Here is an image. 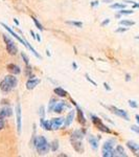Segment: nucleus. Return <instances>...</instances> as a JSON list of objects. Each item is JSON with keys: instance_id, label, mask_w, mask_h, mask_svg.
<instances>
[{"instance_id": "3", "label": "nucleus", "mask_w": 139, "mask_h": 157, "mask_svg": "<svg viewBox=\"0 0 139 157\" xmlns=\"http://www.w3.org/2000/svg\"><path fill=\"white\" fill-rule=\"evenodd\" d=\"M3 40H4V42L6 44V50H7V52L9 54H12V56H15L17 54V52H18V48H17L15 42L7 35H3Z\"/></svg>"}, {"instance_id": "14", "label": "nucleus", "mask_w": 139, "mask_h": 157, "mask_svg": "<svg viewBox=\"0 0 139 157\" xmlns=\"http://www.w3.org/2000/svg\"><path fill=\"white\" fill-rule=\"evenodd\" d=\"M7 69L9 70V72H12L13 74H19L21 72V68L16 65V64H9L7 65Z\"/></svg>"}, {"instance_id": "10", "label": "nucleus", "mask_w": 139, "mask_h": 157, "mask_svg": "<svg viewBox=\"0 0 139 157\" xmlns=\"http://www.w3.org/2000/svg\"><path fill=\"white\" fill-rule=\"evenodd\" d=\"M76 112L74 110H71V111L68 113V115L66 116V119H65V121H64V127L67 128L69 127L70 125H71V123L73 121V119H74V115H76Z\"/></svg>"}, {"instance_id": "7", "label": "nucleus", "mask_w": 139, "mask_h": 157, "mask_svg": "<svg viewBox=\"0 0 139 157\" xmlns=\"http://www.w3.org/2000/svg\"><path fill=\"white\" fill-rule=\"evenodd\" d=\"M71 142H72L73 149H74L78 153H83V152H84V147H83V144L82 142H81V139H71Z\"/></svg>"}, {"instance_id": "16", "label": "nucleus", "mask_w": 139, "mask_h": 157, "mask_svg": "<svg viewBox=\"0 0 139 157\" xmlns=\"http://www.w3.org/2000/svg\"><path fill=\"white\" fill-rule=\"evenodd\" d=\"M4 78H5L6 82H7V83H9V84L11 85L13 88H15L16 86H17V84H18L17 78H16V76H6Z\"/></svg>"}, {"instance_id": "18", "label": "nucleus", "mask_w": 139, "mask_h": 157, "mask_svg": "<svg viewBox=\"0 0 139 157\" xmlns=\"http://www.w3.org/2000/svg\"><path fill=\"white\" fill-rule=\"evenodd\" d=\"M55 93L57 94V97H65L67 95L66 91L64 90L63 88H61V87L55 88Z\"/></svg>"}, {"instance_id": "15", "label": "nucleus", "mask_w": 139, "mask_h": 157, "mask_svg": "<svg viewBox=\"0 0 139 157\" xmlns=\"http://www.w3.org/2000/svg\"><path fill=\"white\" fill-rule=\"evenodd\" d=\"M40 125L42 126V128L44 129V130H46V131L52 130L51 123H50L49 121H45V119H44V117H41V119H40Z\"/></svg>"}, {"instance_id": "34", "label": "nucleus", "mask_w": 139, "mask_h": 157, "mask_svg": "<svg viewBox=\"0 0 139 157\" xmlns=\"http://www.w3.org/2000/svg\"><path fill=\"white\" fill-rule=\"evenodd\" d=\"M119 13H120L121 15H131V14H133V11H119Z\"/></svg>"}, {"instance_id": "21", "label": "nucleus", "mask_w": 139, "mask_h": 157, "mask_svg": "<svg viewBox=\"0 0 139 157\" xmlns=\"http://www.w3.org/2000/svg\"><path fill=\"white\" fill-rule=\"evenodd\" d=\"M83 137H84V133H83L82 131L76 130V131L73 132L71 139H83Z\"/></svg>"}, {"instance_id": "47", "label": "nucleus", "mask_w": 139, "mask_h": 157, "mask_svg": "<svg viewBox=\"0 0 139 157\" xmlns=\"http://www.w3.org/2000/svg\"><path fill=\"white\" fill-rule=\"evenodd\" d=\"M14 22H15V23H16L17 25H19V21L17 20V19H14Z\"/></svg>"}, {"instance_id": "43", "label": "nucleus", "mask_w": 139, "mask_h": 157, "mask_svg": "<svg viewBox=\"0 0 139 157\" xmlns=\"http://www.w3.org/2000/svg\"><path fill=\"white\" fill-rule=\"evenodd\" d=\"M97 4H98V1H94V2L91 3V5L92 6H95V5H97Z\"/></svg>"}, {"instance_id": "19", "label": "nucleus", "mask_w": 139, "mask_h": 157, "mask_svg": "<svg viewBox=\"0 0 139 157\" xmlns=\"http://www.w3.org/2000/svg\"><path fill=\"white\" fill-rule=\"evenodd\" d=\"M89 142H90L91 147L94 149V150H96L97 148H98V142H97V139L94 137V136L91 135L90 137H89Z\"/></svg>"}, {"instance_id": "4", "label": "nucleus", "mask_w": 139, "mask_h": 157, "mask_svg": "<svg viewBox=\"0 0 139 157\" xmlns=\"http://www.w3.org/2000/svg\"><path fill=\"white\" fill-rule=\"evenodd\" d=\"M16 121H17V130H18V133H20L22 128V114L20 104H17L16 106Z\"/></svg>"}, {"instance_id": "37", "label": "nucleus", "mask_w": 139, "mask_h": 157, "mask_svg": "<svg viewBox=\"0 0 139 157\" xmlns=\"http://www.w3.org/2000/svg\"><path fill=\"white\" fill-rule=\"evenodd\" d=\"M4 118H0V130H2L3 128H4V121H3Z\"/></svg>"}, {"instance_id": "40", "label": "nucleus", "mask_w": 139, "mask_h": 157, "mask_svg": "<svg viewBox=\"0 0 139 157\" xmlns=\"http://www.w3.org/2000/svg\"><path fill=\"white\" fill-rule=\"evenodd\" d=\"M109 23H110V19H106L105 21L102 22V26H105V25L109 24Z\"/></svg>"}, {"instance_id": "17", "label": "nucleus", "mask_w": 139, "mask_h": 157, "mask_svg": "<svg viewBox=\"0 0 139 157\" xmlns=\"http://www.w3.org/2000/svg\"><path fill=\"white\" fill-rule=\"evenodd\" d=\"M127 146L131 149V150H132V151L134 152V153H136L137 151H139V145H138V144H136V142H127Z\"/></svg>"}, {"instance_id": "42", "label": "nucleus", "mask_w": 139, "mask_h": 157, "mask_svg": "<svg viewBox=\"0 0 139 157\" xmlns=\"http://www.w3.org/2000/svg\"><path fill=\"white\" fill-rule=\"evenodd\" d=\"M36 40L38 41V42H40L41 41V38H40V35H36Z\"/></svg>"}, {"instance_id": "51", "label": "nucleus", "mask_w": 139, "mask_h": 157, "mask_svg": "<svg viewBox=\"0 0 139 157\" xmlns=\"http://www.w3.org/2000/svg\"><path fill=\"white\" fill-rule=\"evenodd\" d=\"M135 154H136V155H137V156H139V153H135Z\"/></svg>"}, {"instance_id": "20", "label": "nucleus", "mask_w": 139, "mask_h": 157, "mask_svg": "<svg viewBox=\"0 0 139 157\" xmlns=\"http://www.w3.org/2000/svg\"><path fill=\"white\" fill-rule=\"evenodd\" d=\"M116 155L117 156H121V157H127V154H126V151H124V149L121 147V146H117L116 147Z\"/></svg>"}, {"instance_id": "31", "label": "nucleus", "mask_w": 139, "mask_h": 157, "mask_svg": "<svg viewBox=\"0 0 139 157\" xmlns=\"http://www.w3.org/2000/svg\"><path fill=\"white\" fill-rule=\"evenodd\" d=\"M67 23H69V24H72L74 26H78V27H82L83 26V23L82 22H78V21H68Z\"/></svg>"}, {"instance_id": "45", "label": "nucleus", "mask_w": 139, "mask_h": 157, "mask_svg": "<svg viewBox=\"0 0 139 157\" xmlns=\"http://www.w3.org/2000/svg\"><path fill=\"white\" fill-rule=\"evenodd\" d=\"M72 67L74 68V69H78V65H76V63H74V62H73V63H72Z\"/></svg>"}, {"instance_id": "32", "label": "nucleus", "mask_w": 139, "mask_h": 157, "mask_svg": "<svg viewBox=\"0 0 139 157\" xmlns=\"http://www.w3.org/2000/svg\"><path fill=\"white\" fill-rule=\"evenodd\" d=\"M129 105H130V107H132V108H138V104L135 102V101H132V100H130L129 101Z\"/></svg>"}, {"instance_id": "1", "label": "nucleus", "mask_w": 139, "mask_h": 157, "mask_svg": "<svg viewBox=\"0 0 139 157\" xmlns=\"http://www.w3.org/2000/svg\"><path fill=\"white\" fill-rule=\"evenodd\" d=\"M33 146L36 147L39 155L47 154L50 150V144H48L47 139L44 136H38L37 138L33 139Z\"/></svg>"}, {"instance_id": "39", "label": "nucleus", "mask_w": 139, "mask_h": 157, "mask_svg": "<svg viewBox=\"0 0 139 157\" xmlns=\"http://www.w3.org/2000/svg\"><path fill=\"white\" fill-rule=\"evenodd\" d=\"M40 115H41V117H44V107L41 106V108H40Z\"/></svg>"}, {"instance_id": "35", "label": "nucleus", "mask_w": 139, "mask_h": 157, "mask_svg": "<svg viewBox=\"0 0 139 157\" xmlns=\"http://www.w3.org/2000/svg\"><path fill=\"white\" fill-rule=\"evenodd\" d=\"M127 30H128L127 27H120V28H117L115 32H116V33H124V32H127Z\"/></svg>"}, {"instance_id": "8", "label": "nucleus", "mask_w": 139, "mask_h": 157, "mask_svg": "<svg viewBox=\"0 0 139 157\" xmlns=\"http://www.w3.org/2000/svg\"><path fill=\"white\" fill-rule=\"evenodd\" d=\"M67 108H69V106L67 105V104H65L64 102H57L55 108H53V112H55V113H62Z\"/></svg>"}, {"instance_id": "48", "label": "nucleus", "mask_w": 139, "mask_h": 157, "mask_svg": "<svg viewBox=\"0 0 139 157\" xmlns=\"http://www.w3.org/2000/svg\"><path fill=\"white\" fill-rule=\"evenodd\" d=\"M127 81H130L131 80V78H130V74H127V78H126Z\"/></svg>"}, {"instance_id": "46", "label": "nucleus", "mask_w": 139, "mask_h": 157, "mask_svg": "<svg viewBox=\"0 0 139 157\" xmlns=\"http://www.w3.org/2000/svg\"><path fill=\"white\" fill-rule=\"evenodd\" d=\"M103 2H105V3H109V2H112V0H103Z\"/></svg>"}, {"instance_id": "12", "label": "nucleus", "mask_w": 139, "mask_h": 157, "mask_svg": "<svg viewBox=\"0 0 139 157\" xmlns=\"http://www.w3.org/2000/svg\"><path fill=\"white\" fill-rule=\"evenodd\" d=\"M13 114V110L9 107H3L0 109V118L9 117Z\"/></svg>"}, {"instance_id": "11", "label": "nucleus", "mask_w": 139, "mask_h": 157, "mask_svg": "<svg viewBox=\"0 0 139 157\" xmlns=\"http://www.w3.org/2000/svg\"><path fill=\"white\" fill-rule=\"evenodd\" d=\"M40 82H41V80L40 78H29L27 82H26V88H27L28 90H31V89H33V88H36V86L38 84H40Z\"/></svg>"}, {"instance_id": "22", "label": "nucleus", "mask_w": 139, "mask_h": 157, "mask_svg": "<svg viewBox=\"0 0 139 157\" xmlns=\"http://www.w3.org/2000/svg\"><path fill=\"white\" fill-rule=\"evenodd\" d=\"M76 112H78V114H79L80 123H81V124H85V123H86V121H85V116H84V114H83V111L79 108V107H76Z\"/></svg>"}, {"instance_id": "28", "label": "nucleus", "mask_w": 139, "mask_h": 157, "mask_svg": "<svg viewBox=\"0 0 139 157\" xmlns=\"http://www.w3.org/2000/svg\"><path fill=\"white\" fill-rule=\"evenodd\" d=\"M112 9H124L126 7V4H121V3H114V4H112L111 5Z\"/></svg>"}, {"instance_id": "41", "label": "nucleus", "mask_w": 139, "mask_h": 157, "mask_svg": "<svg viewBox=\"0 0 139 157\" xmlns=\"http://www.w3.org/2000/svg\"><path fill=\"white\" fill-rule=\"evenodd\" d=\"M104 86H105V88H106V89H107V90H111V88H110L109 87V85H108V84H107V83H104Z\"/></svg>"}, {"instance_id": "13", "label": "nucleus", "mask_w": 139, "mask_h": 157, "mask_svg": "<svg viewBox=\"0 0 139 157\" xmlns=\"http://www.w3.org/2000/svg\"><path fill=\"white\" fill-rule=\"evenodd\" d=\"M0 89H1L3 92H5L6 93V92H9V91L12 90L13 87L9 84V83H7V82H6L5 78H3L2 81L0 82Z\"/></svg>"}, {"instance_id": "2", "label": "nucleus", "mask_w": 139, "mask_h": 157, "mask_svg": "<svg viewBox=\"0 0 139 157\" xmlns=\"http://www.w3.org/2000/svg\"><path fill=\"white\" fill-rule=\"evenodd\" d=\"M115 142L113 139H109L107 140L103 146V156L104 157H113L117 156L116 155V151L113 150V146H114Z\"/></svg>"}, {"instance_id": "33", "label": "nucleus", "mask_w": 139, "mask_h": 157, "mask_svg": "<svg viewBox=\"0 0 139 157\" xmlns=\"http://www.w3.org/2000/svg\"><path fill=\"white\" fill-rule=\"evenodd\" d=\"M21 57H22V59L24 60L25 64H26V65H28V64H29V60H28L27 56H26V54H25L24 52H22V54H21Z\"/></svg>"}, {"instance_id": "52", "label": "nucleus", "mask_w": 139, "mask_h": 157, "mask_svg": "<svg viewBox=\"0 0 139 157\" xmlns=\"http://www.w3.org/2000/svg\"><path fill=\"white\" fill-rule=\"evenodd\" d=\"M136 39H139V36H137V37H136Z\"/></svg>"}, {"instance_id": "29", "label": "nucleus", "mask_w": 139, "mask_h": 157, "mask_svg": "<svg viewBox=\"0 0 139 157\" xmlns=\"http://www.w3.org/2000/svg\"><path fill=\"white\" fill-rule=\"evenodd\" d=\"M33 21L35 22V24H36L37 28H39V30H44V28H43V26H42V24H41V23H40V22L38 21L36 18H33Z\"/></svg>"}, {"instance_id": "36", "label": "nucleus", "mask_w": 139, "mask_h": 157, "mask_svg": "<svg viewBox=\"0 0 139 157\" xmlns=\"http://www.w3.org/2000/svg\"><path fill=\"white\" fill-rule=\"evenodd\" d=\"M86 78H87L88 81L90 82L91 84H93L94 86H96V83H95V82H94L93 80H92V78H89V76H88V74H86Z\"/></svg>"}, {"instance_id": "25", "label": "nucleus", "mask_w": 139, "mask_h": 157, "mask_svg": "<svg viewBox=\"0 0 139 157\" xmlns=\"http://www.w3.org/2000/svg\"><path fill=\"white\" fill-rule=\"evenodd\" d=\"M25 43H26V47H28V48H29L30 50H31V52H33V54H35V56H36V57L38 58V59H41V56H40V54L36 52V49L33 48V47H31V46H30V44L27 42V41H25Z\"/></svg>"}, {"instance_id": "5", "label": "nucleus", "mask_w": 139, "mask_h": 157, "mask_svg": "<svg viewBox=\"0 0 139 157\" xmlns=\"http://www.w3.org/2000/svg\"><path fill=\"white\" fill-rule=\"evenodd\" d=\"M110 110H112V112L114 113V114L118 115V116H120V117L124 118L126 121H130V117H129V115H128V113L124 110H121V109H118L116 108V107H113V106H111V107H109Z\"/></svg>"}, {"instance_id": "44", "label": "nucleus", "mask_w": 139, "mask_h": 157, "mask_svg": "<svg viewBox=\"0 0 139 157\" xmlns=\"http://www.w3.org/2000/svg\"><path fill=\"white\" fill-rule=\"evenodd\" d=\"M30 34H31V37H33V39H36V35H35V33H33V30H30Z\"/></svg>"}, {"instance_id": "30", "label": "nucleus", "mask_w": 139, "mask_h": 157, "mask_svg": "<svg viewBox=\"0 0 139 157\" xmlns=\"http://www.w3.org/2000/svg\"><path fill=\"white\" fill-rule=\"evenodd\" d=\"M90 116H91V119H92V121H93V123H94V124H95V125H97V124H98V123H100V121H100V118L97 117V116H95V115L91 114Z\"/></svg>"}, {"instance_id": "24", "label": "nucleus", "mask_w": 139, "mask_h": 157, "mask_svg": "<svg viewBox=\"0 0 139 157\" xmlns=\"http://www.w3.org/2000/svg\"><path fill=\"white\" fill-rule=\"evenodd\" d=\"M96 126L98 127V129H100V130H102L103 132H106V133H110V132H111L109 128L106 127V126H105V125H104L103 123H102V121H100V123H98V124H97Z\"/></svg>"}, {"instance_id": "9", "label": "nucleus", "mask_w": 139, "mask_h": 157, "mask_svg": "<svg viewBox=\"0 0 139 157\" xmlns=\"http://www.w3.org/2000/svg\"><path fill=\"white\" fill-rule=\"evenodd\" d=\"M1 25H2V26L4 27V28H5V30H7V32H9V34H11V35H12V36L15 37V38H16V39H17V40H18L19 42L22 43V44H24V45L26 46V43H25V40H23V39H22V38H20V36H18V35H17V34H16L15 32H14V30H13L12 28H11V27L7 26V25L4 24V23H1Z\"/></svg>"}, {"instance_id": "27", "label": "nucleus", "mask_w": 139, "mask_h": 157, "mask_svg": "<svg viewBox=\"0 0 139 157\" xmlns=\"http://www.w3.org/2000/svg\"><path fill=\"white\" fill-rule=\"evenodd\" d=\"M59 148V142L57 140H53V142L50 144V150L53 152H55Z\"/></svg>"}, {"instance_id": "50", "label": "nucleus", "mask_w": 139, "mask_h": 157, "mask_svg": "<svg viewBox=\"0 0 139 157\" xmlns=\"http://www.w3.org/2000/svg\"><path fill=\"white\" fill-rule=\"evenodd\" d=\"M136 119H137V123L139 124V115H138V114L136 115Z\"/></svg>"}, {"instance_id": "49", "label": "nucleus", "mask_w": 139, "mask_h": 157, "mask_svg": "<svg viewBox=\"0 0 139 157\" xmlns=\"http://www.w3.org/2000/svg\"><path fill=\"white\" fill-rule=\"evenodd\" d=\"M133 7H139V4H137V3H135V4H133Z\"/></svg>"}, {"instance_id": "38", "label": "nucleus", "mask_w": 139, "mask_h": 157, "mask_svg": "<svg viewBox=\"0 0 139 157\" xmlns=\"http://www.w3.org/2000/svg\"><path fill=\"white\" fill-rule=\"evenodd\" d=\"M131 129H132L133 131H135V132L138 133V134H139V127H137V126H132V127H131Z\"/></svg>"}, {"instance_id": "6", "label": "nucleus", "mask_w": 139, "mask_h": 157, "mask_svg": "<svg viewBox=\"0 0 139 157\" xmlns=\"http://www.w3.org/2000/svg\"><path fill=\"white\" fill-rule=\"evenodd\" d=\"M64 118L63 117H57V118H52L50 123H51V128L52 130H57V129H60L61 126L64 125Z\"/></svg>"}, {"instance_id": "23", "label": "nucleus", "mask_w": 139, "mask_h": 157, "mask_svg": "<svg viewBox=\"0 0 139 157\" xmlns=\"http://www.w3.org/2000/svg\"><path fill=\"white\" fill-rule=\"evenodd\" d=\"M57 101L55 100V97H51V99H50V101H49V105H48V111L49 112L53 111V108H55V104H57Z\"/></svg>"}, {"instance_id": "26", "label": "nucleus", "mask_w": 139, "mask_h": 157, "mask_svg": "<svg viewBox=\"0 0 139 157\" xmlns=\"http://www.w3.org/2000/svg\"><path fill=\"white\" fill-rule=\"evenodd\" d=\"M119 24L120 25H124V26H132V25L135 24V22L134 21H130V20H121L119 22Z\"/></svg>"}]
</instances>
